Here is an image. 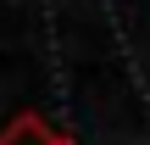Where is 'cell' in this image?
Listing matches in <instances>:
<instances>
[{
  "mask_svg": "<svg viewBox=\"0 0 150 145\" xmlns=\"http://www.w3.org/2000/svg\"><path fill=\"white\" fill-rule=\"evenodd\" d=\"M0 145H61V134H56L39 112H17V117L0 129Z\"/></svg>",
  "mask_w": 150,
  "mask_h": 145,
  "instance_id": "cell-1",
  "label": "cell"
},
{
  "mask_svg": "<svg viewBox=\"0 0 150 145\" xmlns=\"http://www.w3.org/2000/svg\"><path fill=\"white\" fill-rule=\"evenodd\" d=\"M61 145H72V140H61Z\"/></svg>",
  "mask_w": 150,
  "mask_h": 145,
  "instance_id": "cell-2",
  "label": "cell"
}]
</instances>
